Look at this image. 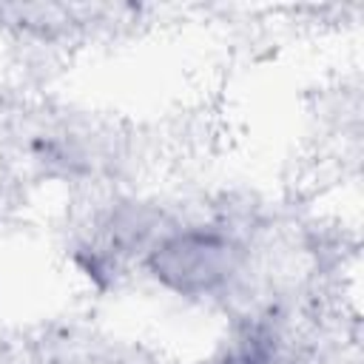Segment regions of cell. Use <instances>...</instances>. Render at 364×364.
I'll return each instance as SVG.
<instances>
[{
  "label": "cell",
  "instance_id": "obj_1",
  "mask_svg": "<svg viewBox=\"0 0 364 364\" xmlns=\"http://www.w3.org/2000/svg\"><path fill=\"white\" fill-rule=\"evenodd\" d=\"M250 250L222 219L168 222L136 262L168 296L185 301L228 299L247 273Z\"/></svg>",
  "mask_w": 364,
  "mask_h": 364
},
{
  "label": "cell",
  "instance_id": "obj_2",
  "mask_svg": "<svg viewBox=\"0 0 364 364\" xmlns=\"http://www.w3.org/2000/svg\"><path fill=\"white\" fill-rule=\"evenodd\" d=\"M284 355V330L270 310L245 313L230 321L210 364H279Z\"/></svg>",
  "mask_w": 364,
  "mask_h": 364
}]
</instances>
